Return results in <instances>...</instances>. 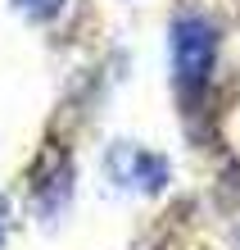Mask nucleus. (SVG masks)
<instances>
[{
    "label": "nucleus",
    "instance_id": "obj_3",
    "mask_svg": "<svg viewBox=\"0 0 240 250\" xmlns=\"http://www.w3.org/2000/svg\"><path fill=\"white\" fill-rule=\"evenodd\" d=\"M14 9H18L23 19H32V23H46V19H55V14L64 9V0H14Z\"/></svg>",
    "mask_w": 240,
    "mask_h": 250
},
{
    "label": "nucleus",
    "instance_id": "obj_1",
    "mask_svg": "<svg viewBox=\"0 0 240 250\" xmlns=\"http://www.w3.org/2000/svg\"><path fill=\"white\" fill-rule=\"evenodd\" d=\"M218 64V27L208 19H177L172 27V73L182 91H200Z\"/></svg>",
    "mask_w": 240,
    "mask_h": 250
},
{
    "label": "nucleus",
    "instance_id": "obj_4",
    "mask_svg": "<svg viewBox=\"0 0 240 250\" xmlns=\"http://www.w3.org/2000/svg\"><path fill=\"white\" fill-rule=\"evenodd\" d=\"M5 232H9V205H5V196H0V241H5Z\"/></svg>",
    "mask_w": 240,
    "mask_h": 250
},
{
    "label": "nucleus",
    "instance_id": "obj_2",
    "mask_svg": "<svg viewBox=\"0 0 240 250\" xmlns=\"http://www.w3.org/2000/svg\"><path fill=\"white\" fill-rule=\"evenodd\" d=\"M109 168H113V178L127 182V187H149V191H159L163 182H168V164H163L159 155L141 150V146H118V150L109 155Z\"/></svg>",
    "mask_w": 240,
    "mask_h": 250
}]
</instances>
